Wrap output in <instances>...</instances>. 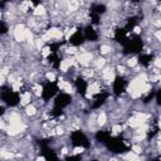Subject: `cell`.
Listing matches in <instances>:
<instances>
[{
    "label": "cell",
    "mask_w": 161,
    "mask_h": 161,
    "mask_svg": "<svg viewBox=\"0 0 161 161\" xmlns=\"http://www.w3.org/2000/svg\"><path fill=\"white\" fill-rule=\"evenodd\" d=\"M146 83V76H144L142 74L140 78H136L133 80L132 83H131L130 85V92L131 93H133V92H137V91H141V88H142V86H144ZM142 92V91H141Z\"/></svg>",
    "instance_id": "1"
},
{
    "label": "cell",
    "mask_w": 161,
    "mask_h": 161,
    "mask_svg": "<svg viewBox=\"0 0 161 161\" xmlns=\"http://www.w3.org/2000/svg\"><path fill=\"white\" fill-rule=\"evenodd\" d=\"M25 30L27 29L24 28V25H16L15 27V32H14V36H15V39L18 40V42H23V40L25 39Z\"/></svg>",
    "instance_id": "2"
},
{
    "label": "cell",
    "mask_w": 161,
    "mask_h": 161,
    "mask_svg": "<svg viewBox=\"0 0 161 161\" xmlns=\"http://www.w3.org/2000/svg\"><path fill=\"white\" fill-rule=\"evenodd\" d=\"M25 130V126L24 125H21V123H14V125H10V127L8 129V133L9 135H16V133H19L21 132V131H24Z\"/></svg>",
    "instance_id": "3"
},
{
    "label": "cell",
    "mask_w": 161,
    "mask_h": 161,
    "mask_svg": "<svg viewBox=\"0 0 161 161\" xmlns=\"http://www.w3.org/2000/svg\"><path fill=\"white\" fill-rule=\"evenodd\" d=\"M91 60H92V54L91 53H83L78 57V62L83 65H87Z\"/></svg>",
    "instance_id": "4"
},
{
    "label": "cell",
    "mask_w": 161,
    "mask_h": 161,
    "mask_svg": "<svg viewBox=\"0 0 161 161\" xmlns=\"http://www.w3.org/2000/svg\"><path fill=\"white\" fill-rule=\"evenodd\" d=\"M142 123H144V121H141L137 116L130 120V126H131V127H140Z\"/></svg>",
    "instance_id": "5"
},
{
    "label": "cell",
    "mask_w": 161,
    "mask_h": 161,
    "mask_svg": "<svg viewBox=\"0 0 161 161\" xmlns=\"http://www.w3.org/2000/svg\"><path fill=\"white\" fill-rule=\"evenodd\" d=\"M59 88L64 89L65 92H68V93H71V92H72V86L69 85V83L64 82V80H60V82H59Z\"/></svg>",
    "instance_id": "6"
},
{
    "label": "cell",
    "mask_w": 161,
    "mask_h": 161,
    "mask_svg": "<svg viewBox=\"0 0 161 161\" xmlns=\"http://www.w3.org/2000/svg\"><path fill=\"white\" fill-rule=\"evenodd\" d=\"M72 64H73V59H65L60 63V69L62 71H67Z\"/></svg>",
    "instance_id": "7"
},
{
    "label": "cell",
    "mask_w": 161,
    "mask_h": 161,
    "mask_svg": "<svg viewBox=\"0 0 161 161\" xmlns=\"http://www.w3.org/2000/svg\"><path fill=\"white\" fill-rule=\"evenodd\" d=\"M103 78L107 79V80H113V78H115V74H113V72L111 71V69H105V72H103Z\"/></svg>",
    "instance_id": "8"
},
{
    "label": "cell",
    "mask_w": 161,
    "mask_h": 161,
    "mask_svg": "<svg viewBox=\"0 0 161 161\" xmlns=\"http://www.w3.org/2000/svg\"><path fill=\"white\" fill-rule=\"evenodd\" d=\"M49 34H50V36H52V38H60L62 36V32L59 30V29H50L49 30Z\"/></svg>",
    "instance_id": "9"
},
{
    "label": "cell",
    "mask_w": 161,
    "mask_h": 161,
    "mask_svg": "<svg viewBox=\"0 0 161 161\" xmlns=\"http://www.w3.org/2000/svg\"><path fill=\"white\" fill-rule=\"evenodd\" d=\"M9 122H10V125L19 123V122H20V116H19V115H12V116L9 117Z\"/></svg>",
    "instance_id": "10"
},
{
    "label": "cell",
    "mask_w": 161,
    "mask_h": 161,
    "mask_svg": "<svg viewBox=\"0 0 161 161\" xmlns=\"http://www.w3.org/2000/svg\"><path fill=\"white\" fill-rule=\"evenodd\" d=\"M88 92H89V93H97V92H100V87H98L97 83H93V85L89 86Z\"/></svg>",
    "instance_id": "11"
},
{
    "label": "cell",
    "mask_w": 161,
    "mask_h": 161,
    "mask_svg": "<svg viewBox=\"0 0 161 161\" xmlns=\"http://www.w3.org/2000/svg\"><path fill=\"white\" fill-rule=\"evenodd\" d=\"M30 101V93L27 92L23 94V97H21V103L23 105H28V102Z\"/></svg>",
    "instance_id": "12"
},
{
    "label": "cell",
    "mask_w": 161,
    "mask_h": 161,
    "mask_svg": "<svg viewBox=\"0 0 161 161\" xmlns=\"http://www.w3.org/2000/svg\"><path fill=\"white\" fill-rule=\"evenodd\" d=\"M42 14H44V8H43L42 5L36 6L35 10H34V15H42Z\"/></svg>",
    "instance_id": "13"
},
{
    "label": "cell",
    "mask_w": 161,
    "mask_h": 161,
    "mask_svg": "<svg viewBox=\"0 0 161 161\" xmlns=\"http://www.w3.org/2000/svg\"><path fill=\"white\" fill-rule=\"evenodd\" d=\"M29 6H32V1H29V0H27V1H24L23 4H21V10H23V12H27Z\"/></svg>",
    "instance_id": "14"
},
{
    "label": "cell",
    "mask_w": 161,
    "mask_h": 161,
    "mask_svg": "<svg viewBox=\"0 0 161 161\" xmlns=\"http://www.w3.org/2000/svg\"><path fill=\"white\" fill-rule=\"evenodd\" d=\"M78 8V3L76 1V0H71V4H69V9L71 10H76Z\"/></svg>",
    "instance_id": "15"
},
{
    "label": "cell",
    "mask_w": 161,
    "mask_h": 161,
    "mask_svg": "<svg viewBox=\"0 0 161 161\" xmlns=\"http://www.w3.org/2000/svg\"><path fill=\"white\" fill-rule=\"evenodd\" d=\"M105 122H106V115L105 113H101V115L98 116V123H100V125H103Z\"/></svg>",
    "instance_id": "16"
},
{
    "label": "cell",
    "mask_w": 161,
    "mask_h": 161,
    "mask_svg": "<svg viewBox=\"0 0 161 161\" xmlns=\"http://www.w3.org/2000/svg\"><path fill=\"white\" fill-rule=\"evenodd\" d=\"M35 113V107L34 106H28L27 107V115H34Z\"/></svg>",
    "instance_id": "17"
},
{
    "label": "cell",
    "mask_w": 161,
    "mask_h": 161,
    "mask_svg": "<svg viewBox=\"0 0 161 161\" xmlns=\"http://www.w3.org/2000/svg\"><path fill=\"white\" fill-rule=\"evenodd\" d=\"M25 39H28L29 42H32V39H33V34L30 33V30H25Z\"/></svg>",
    "instance_id": "18"
},
{
    "label": "cell",
    "mask_w": 161,
    "mask_h": 161,
    "mask_svg": "<svg viewBox=\"0 0 161 161\" xmlns=\"http://www.w3.org/2000/svg\"><path fill=\"white\" fill-rule=\"evenodd\" d=\"M150 89H151V86H150V85H146V83H145L144 86H142V88H141L142 93H146V92H149Z\"/></svg>",
    "instance_id": "19"
},
{
    "label": "cell",
    "mask_w": 161,
    "mask_h": 161,
    "mask_svg": "<svg viewBox=\"0 0 161 161\" xmlns=\"http://www.w3.org/2000/svg\"><path fill=\"white\" fill-rule=\"evenodd\" d=\"M20 86H21V82H20V80H16V82H14V85H13V89L18 91L20 88Z\"/></svg>",
    "instance_id": "20"
},
{
    "label": "cell",
    "mask_w": 161,
    "mask_h": 161,
    "mask_svg": "<svg viewBox=\"0 0 161 161\" xmlns=\"http://www.w3.org/2000/svg\"><path fill=\"white\" fill-rule=\"evenodd\" d=\"M96 65H97L98 68H102V67H103V65H105V59H103V58H100V59L97 60Z\"/></svg>",
    "instance_id": "21"
},
{
    "label": "cell",
    "mask_w": 161,
    "mask_h": 161,
    "mask_svg": "<svg viewBox=\"0 0 161 161\" xmlns=\"http://www.w3.org/2000/svg\"><path fill=\"white\" fill-rule=\"evenodd\" d=\"M34 91H35L36 96H40V94H42V87H40V86H35L34 87Z\"/></svg>",
    "instance_id": "22"
},
{
    "label": "cell",
    "mask_w": 161,
    "mask_h": 161,
    "mask_svg": "<svg viewBox=\"0 0 161 161\" xmlns=\"http://www.w3.org/2000/svg\"><path fill=\"white\" fill-rule=\"evenodd\" d=\"M1 157L3 159H10V157H12V153H9L6 151H1Z\"/></svg>",
    "instance_id": "23"
},
{
    "label": "cell",
    "mask_w": 161,
    "mask_h": 161,
    "mask_svg": "<svg viewBox=\"0 0 161 161\" xmlns=\"http://www.w3.org/2000/svg\"><path fill=\"white\" fill-rule=\"evenodd\" d=\"M136 64H137V59H136V58H132V59L129 60V65H130V67H135Z\"/></svg>",
    "instance_id": "24"
},
{
    "label": "cell",
    "mask_w": 161,
    "mask_h": 161,
    "mask_svg": "<svg viewBox=\"0 0 161 161\" xmlns=\"http://www.w3.org/2000/svg\"><path fill=\"white\" fill-rule=\"evenodd\" d=\"M109 50H111V49H109V47H107V45H102L101 47V52L102 53H108Z\"/></svg>",
    "instance_id": "25"
},
{
    "label": "cell",
    "mask_w": 161,
    "mask_h": 161,
    "mask_svg": "<svg viewBox=\"0 0 161 161\" xmlns=\"http://www.w3.org/2000/svg\"><path fill=\"white\" fill-rule=\"evenodd\" d=\"M47 78H48L50 82H53V80H56V76H54L53 73H48V74H47Z\"/></svg>",
    "instance_id": "26"
},
{
    "label": "cell",
    "mask_w": 161,
    "mask_h": 161,
    "mask_svg": "<svg viewBox=\"0 0 161 161\" xmlns=\"http://www.w3.org/2000/svg\"><path fill=\"white\" fill-rule=\"evenodd\" d=\"M126 159H129V160H136L137 156L133 155V153H129V155H126Z\"/></svg>",
    "instance_id": "27"
},
{
    "label": "cell",
    "mask_w": 161,
    "mask_h": 161,
    "mask_svg": "<svg viewBox=\"0 0 161 161\" xmlns=\"http://www.w3.org/2000/svg\"><path fill=\"white\" fill-rule=\"evenodd\" d=\"M112 131H113V133H118L120 131H121V126H113Z\"/></svg>",
    "instance_id": "28"
},
{
    "label": "cell",
    "mask_w": 161,
    "mask_h": 161,
    "mask_svg": "<svg viewBox=\"0 0 161 161\" xmlns=\"http://www.w3.org/2000/svg\"><path fill=\"white\" fill-rule=\"evenodd\" d=\"M49 53H50V50H49L48 48H44V49H43V56H44V57H48Z\"/></svg>",
    "instance_id": "29"
},
{
    "label": "cell",
    "mask_w": 161,
    "mask_h": 161,
    "mask_svg": "<svg viewBox=\"0 0 161 161\" xmlns=\"http://www.w3.org/2000/svg\"><path fill=\"white\" fill-rule=\"evenodd\" d=\"M147 130V126H142V127H140V129H138V132H145V131Z\"/></svg>",
    "instance_id": "30"
},
{
    "label": "cell",
    "mask_w": 161,
    "mask_h": 161,
    "mask_svg": "<svg viewBox=\"0 0 161 161\" xmlns=\"http://www.w3.org/2000/svg\"><path fill=\"white\" fill-rule=\"evenodd\" d=\"M82 151H83V149H82V147H77V149L74 150V153H80Z\"/></svg>",
    "instance_id": "31"
},
{
    "label": "cell",
    "mask_w": 161,
    "mask_h": 161,
    "mask_svg": "<svg viewBox=\"0 0 161 161\" xmlns=\"http://www.w3.org/2000/svg\"><path fill=\"white\" fill-rule=\"evenodd\" d=\"M74 32H76V29H72V30H69V32L67 33V38H69V36H71V35H72Z\"/></svg>",
    "instance_id": "32"
},
{
    "label": "cell",
    "mask_w": 161,
    "mask_h": 161,
    "mask_svg": "<svg viewBox=\"0 0 161 161\" xmlns=\"http://www.w3.org/2000/svg\"><path fill=\"white\" fill-rule=\"evenodd\" d=\"M50 38H52V36H50V34H49V33H48V34H45L44 36H43V39H44V40H49Z\"/></svg>",
    "instance_id": "33"
},
{
    "label": "cell",
    "mask_w": 161,
    "mask_h": 161,
    "mask_svg": "<svg viewBox=\"0 0 161 161\" xmlns=\"http://www.w3.org/2000/svg\"><path fill=\"white\" fill-rule=\"evenodd\" d=\"M133 151L136 152V153H138V152L141 151V150H140V147H138V146H133Z\"/></svg>",
    "instance_id": "34"
},
{
    "label": "cell",
    "mask_w": 161,
    "mask_h": 161,
    "mask_svg": "<svg viewBox=\"0 0 161 161\" xmlns=\"http://www.w3.org/2000/svg\"><path fill=\"white\" fill-rule=\"evenodd\" d=\"M67 52L68 53H76V48H73V47H72V48H68Z\"/></svg>",
    "instance_id": "35"
},
{
    "label": "cell",
    "mask_w": 161,
    "mask_h": 161,
    "mask_svg": "<svg viewBox=\"0 0 161 161\" xmlns=\"http://www.w3.org/2000/svg\"><path fill=\"white\" fill-rule=\"evenodd\" d=\"M156 38H157V39H159V40H161V30H160V32H157V33H156Z\"/></svg>",
    "instance_id": "36"
},
{
    "label": "cell",
    "mask_w": 161,
    "mask_h": 161,
    "mask_svg": "<svg viewBox=\"0 0 161 161\" xmlns=\"http://www.w3.org/2000/svg\"><path fill=\"white\" fill-rule=\"evenodd\" d=\"M36 47H38V48H40V47H42V40H36Z\"/></svg>",
    "instance_id": "37"
},
{
    "label": "cell",
    "mask_w": 161,
    "mask_h": 161,
    "mask_svg": "<svg viewBox=\"0 0 161 161\" xmlns=\"http://www.w3.org/2000/svg\"><path fill=\"white\" fill-rule=\"evenodd\" d=\"M156 65L157 67H161V59H156Z\"/></svg>",
    "instance_id": "38"
},
{
    "label": "cell",
    "mask_w": 161,
    "mask_h": 161,
    "mask_svg": "<svg viewBox=\"0 0 161 161\" xmlns=\"http://www.w3.org/2000/svg\"><path fill=\"white\" fill-rule=\"evenodd\" d=\"M57 133L58 135H62V133H63V130H62V129H57Z\"/></svg>",
    "instance_id": "39"
},
{
    "label": "cell",
    "mask_w": 161,
    "mask_h": 161,
    "mask_svg": "<svg viewBox=\"0 0 161 161\" xmlns=\"http://www.w3.org/2000/svg\"><path fill=\"white\" fill-rule=\"evenodd\" d=\"M118 71H120L121 73H123V72H125V68H123V67H121V65H120V67H118Z\"/></svg>",
    "instance_id": "40"
},
{
    "label": "cell",
    "mask_w": 161,
    "mask_h": 161,
    "mask_svg": "<svg viewBox=\"0 0 161 161\" xmlns=\"http://www.w3.org/2000/svg\"><path fill=\"white\" fill-rule=\"evenodd\" d=\"M155 25H157V27H161V20H157V21H155Z\"/></svg>",
    "instance_id": "41"
},
{
    "label": "cell",
    "mask_w": 161,
    "mask_h": 161,
    "mask_svg": "<svg viewBox=\"0 0 161 161\" xmlns=\"http://www.w3.org/2000/svg\"><path fill=\"white\" fill-rule=\"evenodd\" d=\"M135 32H136V33H140V28H135Z\"/></svg>",
    "instance_id": "42"
},
{
    "label": "cell",
    "mask_w": 161,
    "mask_h": 161,
    "mask_svg": "<svg viewBox=\"0 0 161 161\" xmlns=\"http://www.w3.org/2000/svg\"><path fill=\"white\" fill-rule=\"evenodd\" d=\"M151 1H152V3H153V1H155V0H151Z\"/></svg>",
    "instance_id": "43"
},
{
    "label": "cell",
    "mask_w": 161,
    "mask_h": 161,
    "mask_svg": "<svg viewBox=\"0 0 161 161\" xmlns=\"http://www.w3.org/2000/svg\"><path fill=\"white\" fill-rule=\"evenodd\" d=\"M160 10H161V6H160Z\"/></svg>",
    "instance_id": "44"
}]
</instances>
